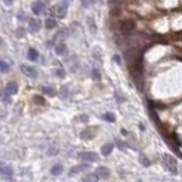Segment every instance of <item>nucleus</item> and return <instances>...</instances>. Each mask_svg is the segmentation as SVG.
<instances>
[{"label":"nucleus","instance_id":"2","mask_svg":"<svg viewBox=\"0 0 182 182\" xmlns=\"http://www.w3.org/2000/svg\"><path fill=\"white\" fill-rule=\"evenodd\" d=\"M162 162H163V165L167 171H170L172 174H177V161L174 157H172L171 155H163Z\"/></svg>","mask_w":182,"mask_h":182},{"label":"nucleus","instance_id":"3","mask_svg":"<svg viewBox=\"0 0 182 182\" xmlns=\"http://www.w3.org/2000/svg\"><path fill=\"white\" fill-rule=\"evenodd\" d=\"M134 22L132 20H125L120 23V31L123 33V34H128V33L132 32L134 30Z\"/></svg>","mask_w":182,"mask_h":182},{"label":"nucleus","instance_id":"16","mask_svg":"<svg viewBox=\"0 0 182 182\" xmlns=\"http://www.w3.org/2000/svg\"><path fill=\"white\" fill-rule=\"evenodd\" d=\"M113 148H114V145H112V144H107V145L102 146V155L108 156L113 151Z\"/></svg>","mask_w":182,"mask_h":182},{"label":"nucleus","instance_id":"23","mask_svg":"<svg viewBox=\"0 0 182 182\" xmlns=\"http://www.w3.org/2000/svg\"><path fill=\"white\" fill-rule=\"evenodd\" d=\"M8 70H9V65L4 60H0V72L6 73V72H8Z\"/></svg>","mask_w":182,"mask_h":182},{"label":"nucleus","instance_id":"14","mask_svg":"<svg viewBox=\"0 0 182 182\" xmlns=\"http://www.w3.org/2000/svg\"><path fill=\"white\" fill-rule=\"evenodd\" d=\"M27 58L30 59L31 62H35L38 58H39V54L35 49L30 48L29 49V53H27Z\"/></svg>","mask_w":182,"mask_h":182},{"label":"nucleus","instance_id":"7","mask_svg":"<svg viewBox=\"0 0 182 182\" xmlns=\"http://www.w3.org/2000/svg\"><path fill=\"white\" fill-rule=\"evenodd\" d=\"M31 9H32V13L34 15H40L43 11H44V4L40 0H37L34 1L31 6Z\"/></svg>","mask_w":182,"mask_h":182},{"label":"nucleus","instance_id":"13","mask_svg":"<svg viewBox=\"0 0 182 182\" xmlns=\"http://www.w3.org/2000/svg\"><path fill=\"white\" fill-rule=\"evenodd\" d=\"M0 173L6 175V177H11L14 171H13V167H11V166L6 165V166H1V167H0Z\"/></svg>","mask_w":182,"mask_h":182},{"label":"nucleus","instance_id":"24","mask_svg":"<svg viewBox=\"0 0 182 182\" xmlns=\"http://www.w3.org/2000/svg\"><path fill=\"white\" fill-rule=\"evenodd\" d=\"M33 99H34V102H35L37 105H41V106H42V105H44V104H46L44 98H43V97H41V96H34V98H33Z\"/></svg>","mask_w":182,"mask_h":182},{"label":"nucleus","instance_id":"9","mask_svg":"<svg viewBox=\"0 0 182 182\" xmlns=\"http://www.w3.org/2000/svg\"><path fill=\"white\" fill-rule=\"evenodd\" d=\"M97 175L99 177H102V179H108L109 177V174H111V172L108 170L106 166H99L98 168H97Z\"/></svg>","mask_w":182,"mask_h":182},{"label":"nucleus","instance_id":"25","mask_svg":"<svg viewBox=\"0 0 182 182\" xmlns=\"http://www.w3.org/2000/svg\"><path fill=\"white\" fill-rule=\"evenodd\" d=\"M88 24H89V26H90V31L92 33H96L97 31V25H96V23L92 21L91 18H88Z\"/></svg>","mask_w":182,"mask_h":182},{"label":"nucleus","instance_id":"31","mask_svg":"<svg viewBox=\"0 0 182 182\" xmlns=\"http://www.w3.org/2000/svg\"><path fill=\"white\" fill-rule=\"evenodd\" d=\"M98 1H102V0H98Z\"/></svg>","mask_w":182,"mask_h":182},{"label":"nucleus","instance_id":"6","mask_svg":"<svg viewBox=\"0 0 182 182\" xmlns=\"http://www.w3.org/2000/svg\"><path fill=\"white\" fill-rule=\"evenodd\" d=\"M97 134V129L96 128H86V130H83L81 132L80 137L82 139H86V140H89V139H92L95 138V135Z\"/></svg>","mask_w":182,"mask_h":182},{"label":"nucleus","instance_id":"11","mask_svg":"<svg viewBox=\"0 0 182 182\" xmlns=\"http://www.w3.org/2000/svg\"><path fill=\"white\" fill-rule=\"evenodd\" d=\"M66 13H67V5L66 4H62V5L57 6V8H56V15L57 16L63 18L66 15Z\"/></svg>","mask_w":182,"mask_h":182},{"label":"nucleus","instance_id":"22","mask_svg":"<svg viewBox=\"0 0 182 182\" xmlns=\"http://www.w3.org/2000/svg\"><path fill=\"white\" fill-rule=\"evenodd\" d=\"M98 175H97V173L96 174H89V175H86V177H83V181H91V182H96L97 180H98Z\"/></svg>","mask_w":182,"mask_h":182},{"label":"nucleus","instance_id":"30","mask_svg":"<svg viewBox=\"0 0 182 182\" xmlns=\"http://www.w3.org/2000/svg\"><path fill=\"white\" fill-rule=\"evenodd\" d=\"M5 2L7 4V5H11V2H13V0H5Z\"/></svg>","mask_w":182,"mask_h":182},{"label":"nucleus","instance_id":"27","mask_svg":"<svg viewBox=\"0 0 182 182\" xmlns=\"http://www.w3.org/2000/svg\"><path fill=\"white\" fill-rule=\"evenodd\" d=\"M123 2V0H109V4L113 6H117V5H121Z\"/></svg>","mask_w":182,"mask_h":182},{"label":"nucleus","instance_id":"4","mask_svg":"<svg viewBox=\"0 0 182 182\" xmlns=\"http://www.w3.org/2000/svg\"><path fill=\"white\" fill-rule=\"evenodd\" d=\"M21 71L24 75H26L27 77H31V79H37L38 72L35 71V68H33L32 66H29V65L23 64L21 65Z\"/></svg>","mask_w":182,"mask_h":182},{"label":"nucleus","instance_id":"17","mask_svg":"<svg viewBox=\"0 0 182 182\" xmlns=\"http://www.w3.org/2000/svg\"><path fill=\"white\" fill-rule=\"evenodd\" d=\"M42 92L49 97H54L56 95V91L51 86H44V88H42Z\"/></svg>","mask_w":182,"mask_h":182},{"label":"nucleus","instance_id":"8","mask_svg":"<svg viewBox=\"0 0 182 182\" xmlns=\"http://www.w3.org/2000/svg\"><path fill=\"white\" fill-rule=\"evenodd\" d=\"M29 27H30V31L33 33L39 32L40 29H41V22L40 20H37V18H32L29 22Z\"/></svg>","mask_w":182,"mask_h":182},{"label":"nucleus","instance_id":"5","mask_svg":"<svg viewBox=\"0 0 182 182\" xmlns=\"http://www.w3.org/2000/svg\"><path fill=\"white\" fill-rule=\"evenodd\" d=\"M80 158L82 161L86 162H98L99 161V156L97 155L93 151H83L80 154Z\"/></svg>","mask_w":182,"mask_h":182},{"label":"nucleus","instance_id":"20","mask_svg":"<svg viewBox=\"0 0 182 182\" xmlns=\"http://www.w3.org/2000/svg\"><path fill=\"white\" fill-rule=\"evenodd\" d=\"M102 118L107 122H115V115L112 114V113H105L102 115Z\"/></svg>","mask_w":182,"mask_h":182},{"label":"nucleus","instance_id":"28","mask_svg":"<svg viewBox=\"0 0 182 182\" xmlns=\"http://www.w3.org/2000/svg\"><path fill=\"white\" fill-rule=\"evenodd\" d=\"M56 74L58 75L59 77H64V76H65V71L64 70H57V71H56Z\"/></svg>","mask_w":182,"mask_h":182},{"label":"nucleus","instance_id":"21","mask_svg":"<svg viewBox=\"0 0 182 182\" xmlns=\"http://www.w3.org/2000/svg\"><path fill=\"white\" fill-rule=\"evenodd\" d=\"M139 162L144 166H149L150 165L149 159H148V158H147V157H146L144 154H140V155H139Z\"/></svg>","mask_w":182,"mask_h":182},{"label":"nucleus","instance_id":"26","mask_svg":"<svg viewBox=\"0 0 182 182\" xmlns=\"http://www.w3.org/2000/svg\"><path fill=\"white\" fill-rule=\"evenodd\" d=\"M92 77H93L95 80H100V77H102L100 71L97 70V68H93V70H92Z\"/></svg>","mask_w":182,"mask_h":182},{"label":"nucleus","instance_id":"29","mask_svg":"<svg viewBox=\"0 0 182 182\" xmlns=\"http://www.w3.org/2000/svg\"><path fill=\"white\" fill-rule=\"evenodd\" d=\"M113 59H114V60H115V62H116L117 64L121 65V58H120V56H118V55H114V57H113Z\"/></svg>","mask_w":182,"mask_h":182},{"label":"nucleus","instance_id":"10","mask_svg":"<svg viewBox=\"0 0 182 182\" xmlns=\"http://www.w3.org/2000/svg\"><path fill=\"white\" fill-rule=\"evenodd\" d=\"M89 168H90V166L86 165V164H81V165L74 166V167H72L70 170V175H74V174L81 173V172L83 171H86V170H89Z\"/></svg>","mask_w":182,"mask_h":182},{"label":"nucleus","instance_id":"12","mask_svg":"<svg viewBox=\"0 0 182 182\" xmlns=\"http://www.w3.org/2000/svg\"><path fill=\"white\" fill-rule=\"evenodd\" d=\"M6 90L9 95H15L18 91V86H17L16 82H9L7 86H6Z\"/></svg>","mask_w":182,"mask_h":182},{"label":"nucleus","instance_id":"19","mask_svg":"<svg viewBox=\"0 0 182 182\" xmlns=\"http://www.w3.org/2000/svg\"><path fill=\"white\" fill-rule=\"evenodd\" d=\"M62 172H63V165H60V164H57L51 168V174L53 175H59Z\"/></svg>","mask_w":182,"mask_h":182},{"label":"nucleus","instance_id":"15","mask_svg":"<svg viewBox=\"0 0 182 182\" xmlns=\"http://www.w3.org/2000/svg\"><path fill=\"white\" fill-rule=\"evenodd\" d=\"M66 50H67L66 44H64V43H59V44L56 46V48H55V53L57 55H59V56H62V55H64L65 53H66Z\"/></svg>","mask_w":182,"mask_h":182},{"label":"nucleus","instance_id":"18","mask_svg":"<svg viewBox=\"0 0 182 182\" xmlns=\"http://www.w3.org/2000/svg\"><path fill=\"white\" fill-rule=\"evenodd\" d=\"M44 25H46V27H47V29L51 30V29L56 27V25H57V22L55 21L54 18H47V20H46V23H44Z\"/></svg>","mask_w":182,"mask_h":182},{"label":"nucleus","instance_id":"1","mask_svg":"<svg viewBox=\"0 0 182 182\" xmlns=\"http://www.w3.org/2000/svg\"><path fill=\"white\" fill-rule=\"evenodd\" d=\"M124 57H125V60L129 63V65H132L140 58V57H142L141 54H140L139 49L135 48V47H130L128 48L125 51H124Z\"/></svg>","mask_w":182,"mask_h":182}]
</instances>
